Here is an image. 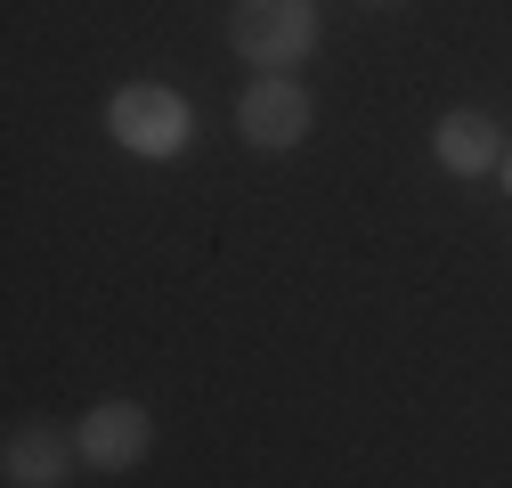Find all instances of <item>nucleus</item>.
Wrapping results in <instances>:
<instances>
[{"label":"nucleus","mask_w":512,"mask_h":488,"mask_svg":"<svg viewBox=\"0 0 512 488\" xmlns=\"http://www.w3.org/2000/svg\"><path fill=\"white\" fill-rule=\"evenodd\" d=\"M74 456H82V440L74 432H57V423H25V432H9V488H57L74 472Z\"/></svg>","instance_id":"nucleus-5"},{"label":"nucleus","mask_w":512,"mask_h":488,"mask_svg":"<svg viewBox=\"0 0 512 488\" xmlns=\"http://www.w3.org/2000/svg\"><path fill=\"white\" fill-rule=\"evenodd\" d=\"M106 131L131 147V155L163 163V155H179V147H187L196 114H187V98H179V90H163V82H131V90H114V98H106Z\"/></svg>","instance_id":"nucleus-2"},{"label":"nucleus","mask_w":512,"mask_h":488,"mask_svg":"<svg viewBox=\"0 0 512 488\" xmlns=\"http://www.w3.org/2000/svg\"><path fill=\"white\" fill-rule=\"evenodd\" d=\"M74 440H82V464H98V472H131V464L147 456V440H155V423H147L139 399H106V407L82 415Z\"/></svg>","instance_id":"nucleus-4"},{"label":"nucleus","mask_w":512,"mask_h":488,"mask_svg":"<svg viewBox=\"0 0 512 488\" xmlns=\"http://www.w3.org/2000/svg\"><path fill=\"white\" fill-rule=\"evenodd\" d=\"M431 147H439V163H447V171H464V179H480V171H496V163H504L496 122H488V114H472V106H464V114H439V139H431Z\"/></svg>","instance_id":"nucleus-6"},{"label":"nucleus","mask_w":512,"mask_h":488,"mask_svg":"<svg viewBox=\"0 0 512 488\" xmlns=\"http://www.w3.org/2000/svg\"><path fill=\"white\" fill-rule=\"evenodd\" d=\"M228 41L261 74H293L301 57L317 49V9H309V0H244V9L228 17Z\"/></svg>","instance_id":"nucleus-1"},{"label":"nucleus","mask_w":512,"mask_h":488,"mask_svg":"<svg viewBox=\"0 0 512 488\" xmlns=\"http://www.w3.org/2000/svg\"><path fill=\"white\" fill-rule=\"evenodd\" d=\"M504 188H512V155H504Z\"/></svg>","instance_id":"nucleus-7"},{"label":"nucleus","mask_w":512,"mask_h":488,"mask_svg":"<svg viewBox=\"0 0 512 488\" xmlns=\"http://www.w3.org/2000/svg\"><path fill=\"white\" fill-rule=\"evenodd\" d=\"M309 122H317V106H309V90H301L293 74H261V82L236 98V131H244V147L285 155V147L309 139Z\"/></svg>","instance_id":"nucleus-3"}]
</instances>
